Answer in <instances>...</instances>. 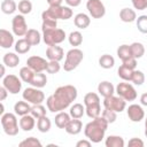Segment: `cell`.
<instances>
[{
  "instance_id": "cell-53",
  "label": "cell",
  "mask_w": 147,
  "mask_h": 147,
  "mask_svg": "<svg viewBox=\"0 0 147 147\" xmlns=\"http://www.w3.org/2000/svg\"><path fill=\"white\" fill-rule=\"evenodd\" d=\"M63 0H47V3L49 6H61Z\"/></svg>"
},
{
  "instance_id": "cell-5",
  "label": "cell",
  "mask_w": 147,
  "mask_h": 147,
  "mask_svg": "<svg viewBox=\"0 0 147 147\" xmlns=\"http://www.w3.org/2000/svg\"><path fill=\"white\" fill-rule=\"evenodd\" d=\"M83 59H84V53L79 48H72L68 51L65 55V61L63 64L64 71H72L74 69H76L80 64Z\"/></svg>"
},
{
  "instance_id": "cell-25",
  "label": "cell",
  "mask_w": 147,
  "mask_h": 147,
  "mask_svg": "<svg viewBox=\"0 0 147 147\" xmlns=\"http://www.w3.org/2000/svg\"><path fill=\"white\" fill-rule=\"evenodd\" d=\"M2 62L5 65L9 67V68H15L17 67V64L20 63V57L18 55H16L15 53H6L2 57Z\"/></svg>"
},
{
  "instance_id": "cell-37",
  "label": "cell",
  "mask_w": 147,
  "mask_h": 147,
  "mask_svg": "<svg viewBox=\"0 0 147 147\" xmlns=\"http://www.w3.org/2000/svg\"><path fill=\"white\" fill-rule=\"evenodd\" d=\"M68 40H69V44L74 47H77L79 45H82L83 42V36L79 31H72L70 32L69 37H68Z\"/></svg>"
},
{
  "instance_id": "cell-17",
  "label": "cell",
  "mask_w": 147,
  "mask_h": 147,
  "mask_svg": "<svg viewBox=\"0 0 147 147\" xmlns=\"http://www.w3.org/2000/svg\"><path fill=\"white\" fill-rule=\"evenodd\" d=\"M82 129H83V124H82V121L79 118H72L69 121V123L67 124L65 126V132L69 133V134H72V136H76L78 133L82 132Z\"/></svg>"
},
{
  "instance_id": "cell-45",
  "label": "cell",
  "mask_w": 147,
  "mask_h": 147,
  "mask_svg": "<svg viewBox=\"0 0 147 147\" xmlns=\"http://www.w3.org/2000/svg\"><path fill=\"white\" fill-rule=\"evenodd\" d=\"M108 123H114L115 121H116V118H117V115H116V111H114V110H109V109H106L105 108V110L102 111V115H101Z\"/></svg>"
},
{
  "instance_id": "cell-55",
  "label": "cell",
  "mask_w": 147,
  "mask_h": 147,
  "mask_svg": "<svg viewBox=\"0 0 147 147\" xmlns=\"http://www.w3.org/2000/svg\"><path fill=\"white\" fill-rule=\"evenodd\" d=\"M0 77H2V78L5 77V65H3V64L1 65V74H0Z\"/></svg>"
},
{
  "instance_id": "cell-52",
  "label": "cell",
  "mask_w": 147,
  "mask_h": 147,
  "mask_svg": "<svg viewBox=\"0 0 147 147\" xmlns=\"http://www.w3.org/2000/svg\"><path fill=\"white\" fill-rule=\"evenodd\" d=\"M65 2H67V5L70 6V7H77V6L80 5L82 0H65Z\"/></svg>"
},
{
  "instance_id": "cell-14",
  "label": "cell",
  "mask_w": 147,
  "mask_h": 147,
  "mask_svg": "<svg viewBox=\"0 0 147 147\" xmlns=\"http://www.w3.org/2000/svg\"><path fill=\"white\" fill-rule=\"evenodd\" d=\"M47 63L48 62L44 57L37 56V55H32L26 60V65L31 68L34 72H42L44 70H46Z\"/></svg>"
},
{
  "instance_id": "cell-10",
  "label": "cell",
  "mask_w": 147,
  "mask_h": 147,
  "mask_svg": "<svg viewBox=\"0 0 147 147\" xmlns=\"http://www.w3.org/2000/svg\"><path fill=\"white\" fill-rule=\"evenodd\" d=\"M103 107L106 109L114 110L116 113H121V111H123L126 108V101L123 98H121L119 95H117V96L110 95V96L105 98V100H103Z\"/></svg>"
},
{
  "instance_id": "cell-29",
  "label": "cell",
  "mask_w": 147,
  "mask_h": 147,
  "mask_svg": "<svg viewBox=\"0 0 147 147\" xmlns=\"http://www.w3.org/2000/svg\"><path fill=\"white\" fill-rule=\"evenodd\" d=\"M106 147H124V139L119 136H109L105 141Z\"/></svg>"
},
{
  "instance_id": "cell-39",
  "label": "cell",
  "mask_w": 147,
  "mask_h": 147,
  "mask_svg": "<svg viewBox=\"0 0 147 147\" xmlns=\"http://www.w3.org/2000/svg\"><path fill=\"white\" fill-rule=\"evenodd\" d=\"M30 114L34 117V118H40V117H44L46 116V108L40 103V105H33L31 107V111Z\"/></svg>"
},
{
  "instance_id": "cell-21",
  "label": "cell",
  "mask_w": 147,
  "mask_h": 147,
  "mask_svg": "<svg viewBox=\"0 0 147 147\" xmlns=\"http://www.w3.org/2000/svg\"><path fill=\"white\" fill-rule=\"evenodd\" d=\"M74 23H75V25H76L78 29L84 30V29H86V28L90 25V23H91V18H90L86 14H84V13H79V14H77V15L75 16V18H74Z\"/></svg>"
},
{
  "instance_id": "cell-26",
  "label": "cell",
  "mask_w": 147,
  "mask_h": 147,
  "mask_svg": "<svg viewBox=\"0 0 147 147\" xmlns=\"http://www.w3.org/2000/svg\"><path fill=\"white\" fill-rule=\"evenodd\" d=\"M14 110L16 115L20 116H24L26 114H30L31 111V106L26 102V101H17L14 106Z\"/></svg>"
},
{
  "instance_id": "cell-18",
  "label": "cell",
  "mask_w": 147,
  "mask_h": 147,
  "mask_svg": "<svg viewBox=\"0 0 147 147\" xmlns=\"http://www.w3.org/2000/svg\"><path fill=\"white\" fill-rule=\"evenodd\" d=\"M14 45V36L9 31L1 29L0 30V46L2 48H10Z\"/></svg>"
},
{
  "instance_id": "cell-38",
  "label": "cell",
  "mask_w": 147,
  "mask_h": 147,
  "mask_svg": "<svg viewBox=\"0 0 147 147\" xmlns=\"http://www.w3.org/2000/svg\"><path fill=\"white\" fill-rule=\"evenodd\" d=\"M117 56H118L122 61H124V60L131 57L132 54H131L130 45H121V46L117 48Z\"/></svg>"
},
{
  "instance_id": "cell-44",
  "label": "cell",
  "mask_w": 147,
  "mask_h": 147,
  "mask_svg": "<svg viewBox=\"0 0 147 147\" xmlns=\"http://www.w3.org/2000/svg\"><path fill=\"white\" fill-rule=\"evenodd\" d=\"M56 26H57V21H55V20H42V24H41L42 32L56 29Z\"/></svg>"
},
{
  "instance_id": "cell-11",
  "label": "cell",
  "mask_w": 147,
  "mask_h": 147,
  "mask_svg": "<svg viewBox=\"0 0 147 147\" xmlns=\"http://www.w3.org/2000/svg\"><path fill=\"white\" fill-rule=\"evenodd\" d=\"M21 80L22 79H20L17 76L9 74L2 78V86H5L10 94H17L18 92H21L22 88Z\"/></svg>"
},
{
  "instance_id": "cell-33",
  "label": "cell",
  "mask_w": 147,
  "mask_h": 147,
  "mask_svg": "<svg viewBox=\"0 0 147 147\" xmlns=\"http://www.w3.org/2000/svg\"><path fill=\"white\" fill-rule=\"evenodd\" d=\"M16 9H17V5L14 0H3L1 2V10L6 15H10L15 13Z\"/></svg>"
},
{
  "instance_id": "cell-3",
  "label": "cell",
  "mask_w": 147,
  "mask_h": 147,
  "mask_svg": "<svg viewBox=\"0 0 147 147\" xmlns=\"http://www.w3.org/2000/svg\"><path fill=\"white\" fill-rule=\"evenodd\" d=\"M72 16V9L67 6H49L42 11V20H69Z\"/></svg>"
},
{
  "instance_id": "cell-41",
  "label": "cell",
  "mask_w": 147,
  "mask_h": 147,
  "mask_svg": "<svg viewBox=\"0 0 147 147\" xmlns=\"http://www.w3.org/2000/svg\"><path fill=\"white\" fill-rule=\"evenodd\" d=\"M18 146L20 147H41V142L34 137H29L25 140L21 141Z\"/></svg>"
},
{
  "instance_id": "cell-54",
  "label": "cell",
  "mask_w": 147,
  "mask_h": 147,
  "mask_svg": "<svg viewBox=\"0 0 147 147\" xmlns=\"http://www.w3.org/2000/svg\"><path fill=\"white\" fill-rule=\"evenodd\" d=\"M140 103L142 106H146L147 107V93H142L141 96H140Z\"/></svg>"
},
{
  "instance_id": "cell-30",
  "label": "cell",
  "mask_w": 147,
  "mask_h": 147,
  "mask_svg": "<svg viewBox=\"0 0 147 147\" xmlns=\"http://www.w3.org/2000/svg\"><path fill=\"white\" fill-rule=\"evenodd\" d=\"M47 84V77L45 74L42 72H36L34 74V77L31 82L30 85H32L33 87H38V88H42L44 86H46Z\"/></svg>"
},
{
  "instance_id": "cell-34",
  "label": "cell",
  "mask_w": 147,
  "mask_h": 147,
  "mask_svg": "<svg viewBox=\"0 0 147 147\" xmlns=\"http://www.w3.org/2000/svg\"><path fill=\"white\" fill-rule=\"evenodd\" d=\"M115 64V59L109 54H103L99 59V65L103 69H110Z\"/></svg>"
},
{
  "instance_id": "cell-4",
  "label": "cell",
  "mask_w": 147,
  "mask_h": 147,
  "mask_svg": "<svg viewBox=\"0 0 147 147\" xmlns=\"http://www.w3.org/2000/svg\"><path fill=\"white\" fill-rule=\"evenodd\" d=\"M84 105H85V113L90 118H95L101 114V106H100V98L94 92H88L84 96Z\"/></svg>"
},
{
  "instance_id": "cell-57",
  "label": "cell",
  "mask_w": 147,
  "mask_h": 147,
  "mask_svg": "<svg viewBox=\"0 0 147 147\" xmlns=\"http://www.w3.org/2000/svg\"><path fill=\"white\" fill-rule=\"evenodd\" d=\"M145 136H146V137H147V127H146V129H145Z\"/></svg>"
},
{
  "instance_id": "cell-27",
  "label": "cell",
  "mask_w": 147,
  "mask_h": 147,
  "mask_svg": "<svg viewBox=\"0 0 147 147\" xmlns=\"http://www.w3.org/2000/svg\"><path fill=\"white\" fill-rule=\"evenodd\" d=\"M18 74H20V78H21L24 83L31 84V82H32V79H33V77H34V74H36V72H34L31 68H29V67L26 65V67L21 68Z\"/></svg>"
},
{
  "instance_id": "cell-1",
  "label": "cell",
  "mask_w": 147,
  "mask_h": 147,
  "mask_svg": "<svg viewBox=\"0 0 147 147\" xmlns=\"http://www.w3.org/2000/svg\"><path fill=\"white\" fill-rule=\"evenodd\" d=\"M77 88L74 85H63L55 90L46 100L47 109L51 113H59L68 108L77 99Z\"/></svg>"
},
{
  "instance_id": "cell-48",
  "label": "cell",
  "mask_w": 147,
  "mask_h": 147,
  "mask_svg": "<svg viewBox=\"0 0 147 147\" xmlns=\"http://www.w3.org/2000/svg\"><path fill=\"white\" fill-rule=\"evenodd\" d=\"M134 9L138 10H144L146 9V0H131Z\"/></svg>"
},
{
  "instance_id": "cell-16",
  "label": "cell",
  "mask_w": 147,
  "mask_h": 147,
  "mask_svg": "<svg viewBox=\"0 0 147 147\" xmlns=\"http://www.w3.org/2000/svg\"><path fill=\"white\" fill-rule=\"evenodd\" d=\"M46 56L49 61H61L64 57V51L61 46L57 45H53V46H48L46 49Z\"/></svg>"
},
{
  "instance_id": "cell-9",
  "label": "cell",
  "mask_w": 147,
  "mask_h": 147,
  "mask_svg": "<svg viewBox=\"0 0 147 147\" xmlns=\"http://www.w3.org/2000/svg\"><path fill=\"white\" fill-rule=\"evenodd\" d=\"M23 99L32 105H40L45 100V94L38 87H26L22 94Z\"/></svg>"
},
{
  "instance_id": "cell-20",
  "label": "cell",
  "mask_w": 147,
  "mask_h": 147,
  "mask_svg": "<svg viewBox=\"0 0 147 147\" xmlns=\"http://www.w3.org/2000/svg\"><path fill=\"white\" fill-rule=\"evenodd\" d=\"M98 92L100 95H102L103 98H107V96H110V95H114L115 93V87L114 85L110 83V82H101L99 83L98 85Z\"/></svg>"
},
{
  "instance_id": "cell-47",
  "label": "cell",
  "mask_w": 147,
  "mask_h": 147,
  "mask_svg": "<svg viewBox=\"0 0 147 147\" xmlns=\"http://www.w3.org/2000/svg\"><path fill=\"white\" fill-rule=\"evenodd\" d=\"M122 64H124V65H126V67H129V68H131V69L134 70L136 67H137V59L133 57V56H131V57L122 61Z\"/></svg>"
},
{
  "instance_id": "cell-22",
  "label": "cell",
  "mask_w": 147,
  "mask_h": 147,
  "mask_svg": "<svg viewBox=\"0 0 147 147\" xmlns=\"http://www.w3.org/2000/svg\"><path fill=\"white\" fill-rule=\"evenodd\" d=\"M119 18L125 23H131L137 20V14L131 8H123L119 11Z\"/></svg>"
},
{
  "instance_id": "cell-2",
  "label": "cell",
  "mask_w": 147,
  "mask_h": 147,
  "mask_svg": "<svg viewBox=\"0 0 147 147\" xmlns=\"http://www.w3.org/2000/svg\"><path fill=\"white\" fill-rule=\"evenodd\" d=\"M108 124L109 123L102 116L92 118V121L85 125L84 134L88 140H91L94 144H98L105 138V133L108 129Z\"/></svg>"
},
{
  "instance_id": "cell-43",
  "label": "cell",
  "mask_w": 147,
  "mask_h": 147,
  "mask_svg": "<svg viewBox=\"0 0 147 147\" xmlns=\"http://www.w3.org/2000/svg\"><path fill=\"white\" fill-rule=\"evenodd\" d=\"M137 28L141 33L147 34V15H141L137 20Z\"/></svg>"
},
{
  "instance_id": "cell-6",
  "label": "cell",
  "mask_w": 147,
  "mask_h": 147,
  "mask_svg": "<svg viewBox=\"0 0 147 147\" xmlns=\"http://www.w3.org/2000/svg\"><path fill=\"white\" fill-rule=\"evenodd\" d=\"M1 125L6 134L16 136L18 133V123L16 115L13 113H6L1 115Z\"/></svg>"
},
{
  "instance_id": "cell-49",
  "label": "cell",
  "mask_w": 147,
  "mask_h": 147,
  "mask_svg": "<svg viewBox=\"0 0 147 147\" xmlns=\"http://www.w3.org/2000/svg\"><path fill=\"white\" fill-rule=\"evenodd\" d=\"M127 145L130 147H144V141L139 138H132L129 140Z\"/></svg>"
},
{
  "instance_id": "cell-58",
  "label": "cell",
  "mask_w": 147,
  "mask_h": 147,
  "mask_svg": "<svg viewBox=\"0 0 147 147\" xmlns=\"http://www.w3.org/2000/svg\"><path fill=\"white\" fill-rule=\"evenodd\" d=\"M146 8H147V0H146Z\"/></svg>"
},
{
  "instance_id": "cell-19",
  "label": "cell",
  "mask_w": 147,
  "mask_h": 147,
  "mask_svg": "<svg viewBox=\"0 0 147 147\" xmlns=\"http://www.w3.org/2000/svg\"><path fill=\"white\" fill-rule=\"evenodd\" d=\"M36 125V121H34V117L31 115V114H26L24 116H21V119H20V129H22L23 131L28 132V131H31Z\"/></svg>"
},
{
  "instance_id": "cell-36",
  "label": "cell",
  "mask_w": 147,
  "mask_h": 147,
  "mask_svg": "<svg viewBox=\"0 0 147 147\" xmlns=\"http://www.w3.org/2000/svg\"><path fill=\"white\" fill-rule=\"evenodd\" d=\"M69 114L72 118H82L83 115L85 114V107L82 103H75L70 107Z\"/></svg>"
},
{
  "instance_id": "cell-23",
  "label": "cell",
  "mask_w": 147,
  "mask_h": 147,
  "mask_svg": "<svg viewBox=\"0 0 147 147\" xmlns=\"http://www.w3.org/2000/svg\"><path fill=\"white\" fill-rule=\"evenodd\" d=\"M70 114H67L64 113L63 110L62 111H59L55 116V125L59 127V129H65L67 124L69 123V121L71 119L70 118Z\"/></svg>"
},
{
  "instance_id": "cell-51",
  "label": "cell",
  "mask_w": 147,
  "mask_h": 147,
  "mask_svg": "<svg viewBox=\"0 0 147 147\" xmlns=\"http://www.w3.org/2000/svg\"><path fill=\"white\" fill-rule=\"evenodd\" d=\"M9 92L7 91V88L5 87V86H1L0 87V101H3L6 98H7V94H8Z\"/></svg>"
},
{
  "instance_id": "cell-15",
  "label": "cell",
  "mask_w": 147,
  "mask_h": 147,
  "mask_svg": "<svg viewBox=\"0 0 147 147\" xmlns=\"http://www.w3.org/2000/svg\"><path fill=\"white\" fill-rule=\"evenodd\" d=\"M126 113H127V117L130 121L132 122H140L141 119H144L145 117V111L142 109V107L140 105H130L126 109Z\"/></svg>"
},
{
  "instance_id": "cell-35",
  "label": "cell",
  "mask_w": 147,
  "mask_h": 147,
  "mask_svg": "<svg viewBox=\"0 0 147 147\" xmlns=\"http://www.w3.org/2000/svg\"><path fill=\"white\" fill-rule=\"evenodd\" d=\"M130 48H131V54L133 57L136 59H140L142 57V55L145 54V47L141 42H132L130 45Z\"/></svg>"
},
{
  "instance_id": "cell-12",
  "label": "cell",
  "mask_w": 147,
  "mask_h": 147,
  "mask_svg": "<svg viewBox=\"0 0 147 147\" xmlns=\"http://www.w3.org/2000/svg\"><path fill=\"white\" fill-rule=\"evenodd\" d=\"M86 8L93 18H101L106 14V8L101 0H87Z\"/></svg>"
},
{
  "instance_id": "cell-32",
  "label": "cell",
  "mask_w": 147,
  "mask_h": 147,
  "mask_svg": "<svg viewBox=\"0 0 147 147\" xmlns=\"http://www.w3.org/2000/svg\"><path fill=\"white\" fill-rule=\"evenodd\" d=\"M51 126H52V123H51V119L47 116H44V117L38 118V121H37V129L41 133L48 132L51 130Z\"/></svg>"
},
{
  "instance_id": "cell-40",
  "label": "cell",
  "mask_w": 147,
  "mask_h": 147,
  "mask_svg": "<svg viewBox=\"0 0 147 147\" xmlns=\"http://www.w3.org/2000/svg\"><path fill=\"white\" fill-rule=\"evenodd\" d=\"M17 8H18V11L22 14V15H26V14H30L31 10H32V3L29 1V0H21L17 5Z\"/></svg>"
},
{
  "instance_id": "cell-42",
  "label": "cell",
  "mask_w": 147,
  "mask_h": 147,
  "mask_svg": "<svg viewBox=\"0 0 147 147\" xmlns=\"http://www.w3.org/2000/svg\"><path fill=\"white\" fill-rule=\"evenodd\" d=\"M131 82L134 84V85H142L145 83V75L142 71L140 70H133V74H132V78H131Z\"/></svg>"
},
{
  "instance_id": "cell-46",
  "label": "cell",
  "mask_w": 147,
  "mask_h": 147,
  "mask_svg": "<svg viewBox=\"0 0 147 147\" xmlns=\"http://www.w3.org/2000/svg\"><path fill=\"white\" fill-rule=\"evenodd\" d=\"M61 69V65L59 63V61H49L47 63V68H46V71L48 74H57Z\"/></svg>"
},
{
  "instance_id": "cell-50",
  "label": "cell",
  "mask_w": 147,
  "mask_h": 147,
  "mask_svg": "<svg viewBox=\"0 0 147 147\" xmlns=\"http://www.w3.org/2000/svg\"><path fill=\"white\" fill-rule=\"evenodd\" d=\"M91 145H92L91 140H79L76 144V147H90Z\"/></svg>"
},
{
  "instance_id": "cell-28",
  "label": "cell",
  "mask_w": 147,
  "mask_h": 147,
  "mask_svg": "<svg viewBox=\"0 0 147 147\" xmlns=\"http://www.w3.org/2000/svg\"><path fill=\"white\" fill-rule=\"evenodd\" d=\"M30 48H31V44L25 38L18 39L15 42V52L18 54H25L30 51Z\"/></svg>"
},
{
  "instance_id": "cell-8",
  "label": "cell",
  "mask_w": 147,
  "mask_h": 147,
  "mask_svg": "<svg viewBox=\"0 0 147 147\" xmlns=\"http://www.w3.org/2000/svg\"><path fill=\"white\" fill-rule=\"evenodd\" d=\"M115 92L117 93V95H119L121 98H123L125 101H133L137 99V91L136 88L125 82L118 83L117 86L115 87Z\"/></svg>"
},
{
  "instance_id": "cell-24",
  "label": "cell",
  "mask_w": 147,
  "mask_h": 147,
  "mask_svg": "<svg viewBox=\"0 0 147 147\" xmlns=\"http://www.w3.org/2000/svg\"><path fill=\"white\" fill-rule=\"evenodd\" d=\"M24 38L31 44V46H36V45H39L40 44V40H41V36L40 33L34 30V29H29L28 32L25 33Z\"/></svg>"
},
{
  "instance_id": "cell-13",
  "label": "cell",
  "mask_w": 147,
  "mask_h": 147,
  "mask_svg": "<svg viewBox=\"0 0 147 147\" xmlns=\"http://www.w3.org/2000/svg\"><path fill=\"white\" fill-rule=\"evenodd\" d=\"M11 29L15 36L17 37H23L25 36V33L28 32V24L25 22L24 15L20 14V15H15L13 21H11Z\"/></svg>"
},
{
  "instance_id": "cell-56",
  "label": "cell",
  "mask_w": 147,
  "mask_h": 147,
  "mask_svg": "<svg viewBox=\"0 0 147 147\" xmlns=\"http://www.w3.org/2000/svg\"><path fill=\"white\" fill-rule=\"evenodd\" d=\"M145 127H147V117H146V119H145Z\"/></svg>"
},
{
  "instance_id": "cell-31",
  "label": "cell",
  "mask_w": 147,
  "mask_h": 147,
  "mask_svg": "<svg viewBox=\"0 0 147 147\" xmlns=\"http://www.w3.org/2000/svg\"><path fill=\"white\" fill-rule=\"evenodd\" d=\"M132 74H133V69L122 64L119 65L118 70H117V75L119 78H122L123 80L125 82H131V78H132Z\"/></svg>"
},
{
  "instance_id": "cell-7",
  "label": "cell",
  "mask_w": 147,
  "mask_h": 147,
  "mask_svg": "<svg viewBox=\"0 0 147 147\" xmlns=\"http://www.w3.org/2000/svg\"><path fill=\"white\" fill-rule=\"evenodd\" d=\"M42 39L47 46L59 45L62 41H64L65 32H64V30L59 29V28L53 29V30H48V31H44L42 32Z\"/></svg>"
}]
</instances>
